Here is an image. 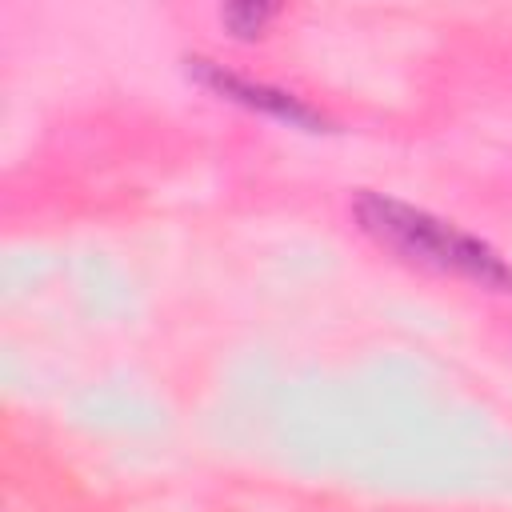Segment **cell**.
Returning <instances> with one entry per match:
<instances>
[{
	"mask_svg": "<svg viewBox=\"0 0 512 512\" xmlns=\"http://www.w3.org/2000/svg\"><path fill=\"white\" fill-rule=\"evenodd\" d=\"M356 220L376 244L404 256L408 264L452 272V276H464L492 292H512V268L484 240H476L472 232H464L448 220H436L424 208L364 192L356 200Z\"/></svg>",
	"mask_w": 512,
	"mask_h": 512,
	"instance_id": "1",
	"label": "cell"
},
{
	"mask_svg": "<svg viewBox=\"0 0 512 512\" xmlns=\"http://www.w3.org/2000/svg\"><path fill=\"white\" fill-rule=\"evenodd\" d=\"M188 72H196V80L204 88H212L216 96L224 100H236L244 108H256V112H268L276 120H288V124H300V128H324V116H316L304 100H296L292 92L284 88H268V84H252L236 72H224L220 64L212 60H188Z\"/></svg>",
	"mask_w": 512,
	"mask_h": 512,
	"instance_id": "2",
	"label": "cell"
},
{
	"mask_svg": "<svg viewBox=\"0 0 512 512\" xmlns=\"http://www.w3.org/2000/svg\"><path fill=\"white\" fill-rule=\"evenodd\" d=\"M272 16H276L272 4H228L220 12V20L232 28V36H260Z\"/></svg>",
	"mask_w": 512,
	"mask_h": 512,
	"instance_id": "3",
	"label": "cell"
}]
</instances>
